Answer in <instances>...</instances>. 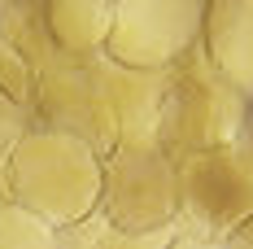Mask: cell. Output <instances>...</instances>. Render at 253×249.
Masks as SVG:
<instances>
[{"label":"cell","mask_w":253,"mask_h":249,"mask_svg":"<svg viewBox=\"0 0 253 249\" xmlns=\"http://www.w3.org/2000/svg\"><path fill=\"white\" fill-rule=\"evenodd\" d=\"M13 131H18V123H13V105H9V97L0 92V157H4V149H9Z\"/></svg>","instance_id":"6da1fadb"}]
</instances>
